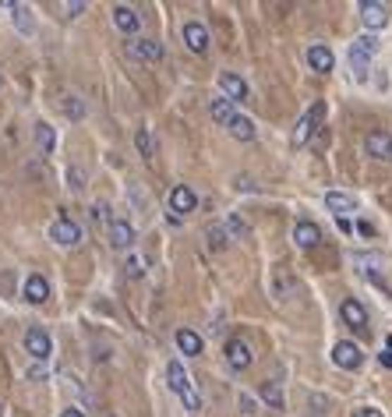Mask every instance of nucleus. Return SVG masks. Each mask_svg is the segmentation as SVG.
Segmentation results:
<instances>
[{"instance_id":"nucleus-27","label":"nucleus","mask_w":392,"mask_h":417,"mask_svg":"<svg viewBox=\"0 0 392 417\" xmlns=\"http://www.w3.org/2000/svg\"><path fill=\"white\" fill-rule=\"evenodd\" d=\"M205 237H209V248H212V251H223L226 241H230V237H226V227H219V223H212V227L205 230Z\"/></svg>"},{"instance_id":"nucleus-38","label":"nucleus","mask_w":392,"mask_h":417,"mask_svg":"<svg viewBox=\"0 0 392 417\" xmlns=\"http://www.w3.org/2000/svg\"><path fill=\"white\" fill-rule=\"evenodd\" d=\"M43 375H47L43 364H32V368H29V378H43Z\"/></svg>"},{"instance_id":"nucleus-18","label":"nucleus","mask_w":392,"mask_h":417,"mask_svg":"<svg viewBox=\"0 0 392 417\" xmlns=\"http://www.w3.org/2000/svg\"><path fill=\"white\" fill-rule=\"evenodd\" d=\"M307 64H311V71H318V75H329V71L336 68V57H332V50H329V46L314 43V46L307 50Z\"/></svg>"},{"instance_id":"nucleus-21","label":"nucleus","mask_w":392,"mask_h":417,"mask_svg":"<svg viewBox=\"0 0 392 417\" xmlns=\"http://www.w3.org/2000/svg\"><path fill=\"white\" fill-rule=\"evenodd\" d=\"M237 103H230L226 96H219V99H212V106H209V113H212V120L216 124H230L233 117H237V110H233Z\"/></svg>"},{"instance_id":"nucleus-40","label":"nucleus","mask_w":392,"mask_h":417,"mask_svg":"<svg viewBox=\"0 0 392 417\" xmlns=\"http://www.w3.org/2000/svg\"><path fill=\"white\" fill-rule=\"evenodd\" d=\"M106 417H114V413H106Z\"/></svg>"},{"instance_id":"nucleus-1","label":"nucleus","mask_w":392,"mask_h":417,"mask_svg":"<svg viewBox=\"0 0 392 417\" xmlns=\"http://www.w3.org/2000/svg\"><path fill=\"white\" fill-rule=\"evenodd\" d=\"M166 382H170V389L184 399V406H188L191 413H198V410H202V396H198V389L191 385V375L184 371V364H180V361H170V364H166Z\"/></svg>"},{"instance_id":"nucleus-33","label":"nucleus","mask_w":392,"mask_h":417,"mask_svg":"<svg viewBox=\"0 0 392 417\" xmlns=\"http://www.w3.org/2000/svg\"><path fill=\"white\" fill-rule=\"evenodd\" d=\"M68 180H71V187H75V191L85 184V177H82V170H78V166H71V170H68Z\"/></svg>"},{"instance_id":"nucleus-7","label":"nucleus","mask_w":392,"mask_h":417,"mask_svg":"<svg viewBox=\"0 0 392 417\" xmlns=\"http://www.w3.org/2000/svg\"><path fill=\"white\" fill-rule=\"evenodd\" d=\"M124 54L131 61H159L163 57V43H156V39H128Z\"/></svg>"},{"instance_id":"nucleus-15","label":"nucleus","mask_w":392,"mask_h":417,"mask_svg":"<svg viewBox=\"0 0 392 417\" xmlns=\"http://www.w3.org/2000/svg\"><path fill=\"white\" fill-rule=\"evenodd\" d=\"M360 22H364L367 29H385V22H388V8L378 4V0H364V4H360Z\"/></svg>"},{"instance_id":"nucleus-23","label":"nucleus","mask_w":392,"mask_h":417,"mask_svg":"<svg viewBox=\"0 0 392 417\" xmlns=\"http://www.w3.org/2000/svg\"><path fill=\"white\" fill-rule=\"evenodd\" d=\"M226 131H230L237 142H251V138H255V120H247V117H240V113H237V117L226 124Z\"/></svg>"},{"instance_id":"nucleus-26","label":"nucleus","mask_w":392,"mask_h":417,"mask_svg":"<svg viewBox=\"0 0 392 417\" xmlns=\"http://www.w3.org/2000/svg\"><path fill=\"white\" fill-rule=\"evenodd\" d=\"M36 142H39V152H43V156H54L57 138H54V127H50V124H36Z\"/></svg>"},{"instance_id":"nucleus-29","label":"nucleus","mask_w":392,"mask_h":417,"mask_svg":"<svg viewBox=\"0 0 392 417\" xmlns=\"http://www.w3.org/2000/svg\"><path fill=\"white\" fill-rule=\"evenodd\" d=\"M64 110H68V117H71V120H82V117H85V99L68 96V99H64Z\"/></svg>"},{"instance_id":"nucleus-10","label":"nucleus","mask_w":392,"mask_h":417,"mask_svg":"<svg viewBox=\"0 0 392 417\" xmlns=\"http://www.w3.org/2000/svg\"><path fill=\"white\" fill-rule=\"evenodd\" d=\"M364 152L371 159H392V135L388 131H371L364 138Z\"/></svg>"},{"instance_id":"nucleus-17","label":"nucleus","mask_w":392,"mask_h":417,"mask_svg":"<svg viewBox=\"0 0 392 417\" xmlns=\"http://www.w3.org/2000/svg\"><path fill=\"white\" fill-rule=\"evenodd\" d=\"M184 43H188L191 54H205L209 50V29L202 22H188L184 25Z\"/></svg>"},{"instance_id":"nucleus-8","label":"nucleus","mask_w":392,"mask_h":417,"mask_svg":"<svg viewBox=\"0 0 392 417\" xmlns=\"http://www.w3.org/2000/svg\"><path fill=\"white\" fill-rule=\"evenodd\" d=\"M195 205H198V194H195L188 184H177V187L170 191V213H173V216L195 213Z\"/></svg>"},{"instance_id":"nucleus-13","label":"nucleus","mask_w":392,"mask_h":417,"mask_svg":"<svg viewBox=\"0 0 392 417\" xmlns=\"http://www.w3.org/2000/svg\"><path fill=\"white\" fill-rule=\"evenodd\" d=\"M22 297H25L29 304H47V301H50V283H47V276L32 273V276L25 280V287H22Z\"/></svg>"},{"instance_id":"nucleus-16","label":"nucleus","mask_w":392,"mask_h":417,"mask_svg":"<svg viewBox=\"0 0 392 417\" xmlns=\"http://www.w3.org/2000/svg\"><path fill=\"white\" fill-rule=\"evenodd\" d=\"M114 25H117L121 32L135 36V32L142 29V15H138L135 8H128V4H117V8H114Z\"/></svg>"},{"instance_id":"nucleus-5","label":"nucleus","mask_w":392,"mask_h":417,"mask_svg":"<svg viewBox=\"0 0 392 417\" xmlns=\"http://www.w3.org/2000/svg\"><path fill=\"white\" fill-rule=\"evenodd\" d=\"M223 354H226V364H230L233 371H244V368H251V361H255V354H251V347H247V340H240V336H233V340H226V347H223Z\"/></svg>"},{"instance_id":"nucleus-34","label":"nucleus","mask_w":392,"mask_h":417,"mask_svg":"<svg viewBox=\"0 0 392 417\" xmlns=\"http://www.w3.org/2000/svg\"><path fill=\"white\" fill-rule=\"evenodd\" d=\"M378 361H381V364H385V368H392V336H388V340H385V350H381V354H378Z\"/></svg>"},{"instance_id":"nucleus-37","label":"nucleus","mask_w":392,"mask_h":417,"mask_svg":"<svg viewBox=\"0 0 392 417\" xmlns=\"http://www.w3.org/2000/svg\"><path fill=\"white\" fill-rule=\"evenodd\" d=\"M240 410H244V413H255V399H251V396H240Z\"/></svg>"},{"instance_id":"nucleus-24","label":"nucleus","mask_w":392,"mask_h":417,"mask_svg":"<svg viewBox=\"0 0 392 417\" xmlns=\"http://www.w3.org/2000/svg\"><path fill=\"white\" fill-rule=\"evenodd\" d=\"M258 396H262V399H265L272 410H283V403H286V399H283V389H279V382H269V378L258 385Z\"/></svg>"},{"instance_id":"nucleus-30","label":"nucleus","mask_w":392,"mask_h":417,"mask_svg":"<svg viewBox=\"0 0 392 417\" xmlns=\"http://www.w3.org/2000/svg\"><path fill=\"white\" fill-rule=\"evenodd\" d=\"M124 273H128V280H142V276H145V259L131 255V259L124 262Z\"/></svg>"},{"instance_id":"nucleus-6","label":"nucleus","mask_w":392,"mask_h":417,"mask_svg":"<svg viewBox=\"0 0 392 417\" xmlns=\"http://www.w3.org/2000/svg\"><path fill=\"white\" fill-rule=\"evenodd\" d=\"M50 241L61 244V248H75V244L82 241V227L71 223L68 216H57V223L50 227Z\"/></svg>"},{"instance_id":"nucleus-19","label":"nucleus","mask_w":392,"mask_h":417,"mask_svg":"<svg viewBox=\"0 0 392 417\" xmlns=\"http://www.w3.org/2000/svg\"><path fill=\"white\" fill-rule=\"evenodd\" d=\"M106 237H110L114 248H131V244H135V227H131L128 220H114V223L106 227Z\"/></svg>"},{"instance_id":"nucleus-22","label":"nucleus","mask_w":392,"mask_h":417,"mask_svg":"<svg viewBox=\"0 0 392 417\" xmlns=\"http://www.w3.org/2000/svg\"><path fill=\"white\" fill-rule=\"evenodd\" d=\"M177 347H180V354L198 357V354H202V336L191 332V329H177Z\"/></svg>"},{"instance_id":"nucleus-36","label":"nucleus","mask_w":392,"mask_h":417,"mask_svg":"<svg viewBox=\"0 0 392 417\" xmlns=\"http://www.w3.org/2000/svg\"><path fill=\"white\" fill-rule=\"evenodd\" d=\"M353 417H381V410H374V406H360V410H353Z\"/></svg>"},{"instance_id":"nucleus-32","label":"nucleus","mask_w":392,"mask_h":417,"mask_svg":"<svg viewBox=\"0 0 392 417\" xmlns=\"http://www.w3.org/2000/svg\"><path fill=\"white\" fill-rule=\"evenodd\" d=\"M92 220H96V223H106V227L114 223V220H110V208H106L103 201H96V205H92Z\"/></svg>"},{"instance_id":"nucleus-2","label":"nucleus","mask_w":392,"mask_h":417,"mask_svg":"<svg viewBox=\"0 0 392 417\" xmlns=\"http://www.w3.org/2000/svg\"><path fill=\"white\" fill-rule=\"evenodd\" d=\"M374 54H378V39H374V36H360V39H353V46H350V68H353L357 78L367 75V64H371Z\"/></svg>"},{"instance_id":"nucleus-14","label":"nucleus","mask_w":392,"mask_h":417,"mask_svg":"<svg viewBox=\"0 0 392 417\" xmlns=\"http://www.w3.org/2000/svg\"><path fill=\"white\" fill-rule=\"evenodd\" d=\"M25 350H29L36 361H47V357L54 354V343H50V336H47L43 329H29V332H25Z\"/></svg>"},{"instance_id":"nucleus-4","label":"nucleus","mask_w":392,"mask_h":417,"mask_svg":"<svg viewBox=\"0 0 392 417\" xmlns=\"http://www.w3.org/2000/svg\"><path fill=\"white\" fill-rule=\"evenodd\" d=\"M332 364L343 368V371H357V368L364 364V354H360V347H357L353 340H339V343L332 347Z\"/></svg>"},{"instance_id":"nucleus-25","label":"nucleus","mask_w":392,"mask_h":417,"mask_svg":"<svg viewBox=\"0 0 392 417\" xmlns=\"http://www.w3.org/2000/svg\"><path fill=\"white\" fill-rule=\"evenodd\" d=\"M11 11H15V29H18L22 36H29V32L36 29V22H32V11H29L25 4H11Z\"/></svg>"},{"instance_id":"nucleus-12","label":"nucleus","mask_w":392,"mask_h":417,"mask_svg":"<svg viewBox=\"0 0 392 417\" xmlns=\"http://www.w3.org/2000/svg\"><path fill=\"white\" fill-rule=\"evenodd\" d=\"M219 89H223V96H226L230 103H244V99H247V82H244L240 75H233V71H223V75H219Z\"/></svg>"},{"instance_id":"nucleus-9","label":"nucleus","mask_w":392,"mask_h":417,"mask_svg":"<svg viewBox=\"0 0 392 417\" xmlns=\"http://www.w3.org/2000/svg\"><path fill=\"white\" fill-rule=\"evenodd\" d=\"M339 315H343V322H346L350 329H357V332H367V311H364V304H360V301L346 297V301L339 304Z\"/></svg>"},{"instance_id":"nucleus-20","label":"nucleus","mask_w":392,"mask_h":417,"mask_svg":"<svg viewBox=\"0 0 392 417\" xmlns=\"http://www.w3.org/2000/svg\"><path fill=\"white\" fill-rule=\"evenodd\" d=\"M318 241H321V230H318L314 223L300 220V223L293 227V244H297V248H314Z\"/></svg>"},{"instance_id":"nucleus-3","label":"nucleus","mask_w":392,"mask_h":417,"mask_svg":"<svg viewBox=\"0 0 392 417\" xmlns=\"http://www.w3.org/2000/svg\"><path fill=\"white\" fill-rule=\"evenodd\" d=\"M321 117H325V103H314L300 120H297V127H293V145L300 149V145H307V138L318 131V124H321Z\"/></svg>"},{"instance_id":"nucleus-28","label":"nucleus","mask_w":392,"mask_h":417,"mask_svg":"<svg viewBox=\"0 0 392 417\" xmlns=\"http://www.w3.org/2000/svg\"><path fill=\"white\" fill-rule=\"evenodd\" d=\"M135 145H138V152H142L145 159H152V156H156V145H152V135H149V127H142V131L135 135Z\"/></svg>"},{"instance_id":"nucleus-11","label":"nucleus","mask_w":392,"mask_h":417,"mask_svg":"<svg viewBox=\"0 0 392 417\" xmlns=\"http://www.w3.org/2000/svg\"><path fill=\"white\" fill-rule=\"evenodd\" d=\"M325 208L336 213V220H346L350 213H357V198L343 194V191H325Z\"/></svg>"},{"instance_id":"nucleus-31","label":"nucleus","mask_w":392,"mask_h":417,"mask_svg":"<svg viewBox=\"0 0 392 417\" xmlns=\"http://www.w3.org/2000/svg\"><path fill=\"white\" fill-rule=\"evenodd\" d=\"M244 234H247V223L240 216H230L226 220V237H244Z\"/></svg>"},{"instance_id":"nucleus-39","label":"nucleus","mask_w":392,"mask_h":417,"mask_svg":"<svg viewBox=\"0 0 392 417\" xmlns=\"http://www.w3.org/2000/svg\"><path fill=\"white\" fill-rule=\"evenodd\" d=\"M61 417H85V413H82V410H64Z\"/></svg>"},{"instance_id":"nucleus-35","label":"nucleus","mask_w":392,"mask_h":417,"mask_svg":"<svg viewBox=\"0 0 392 417\" xmlns=\"http://www.w3.org/2000/svg\"><path fill=\"white\" fill-rule=\"evenodd\" d=\"M64 11H68V18H78V15L85 11V0H75V4H64Z\"/></svg>"}]
</instances>
